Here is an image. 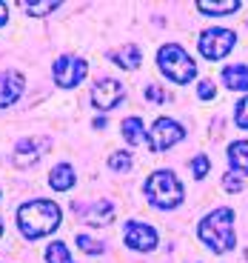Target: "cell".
Here are the masks:
<instances>
[{
	"instance_id": "cell-1",
	"label": "cell",
	"mask_w": 248,
	"mask_h": 263,
	"mask_svg": "<svg viewBox=\"0 0 248 263\" xmlns=\"http://www.w3.org/2000/svg\"><path fill=\"white\" fill-rule=\"evenodd\" d=\"M17 226L26 240L52 235L60 226V206L52 200H29L17 209Z\"/></svg>"
},
{
	"instance_id": "cell-2",
	"label": "cell",
	"mask_w": 248,
	"mask_h": 263,
	"mask_svg": "<svg viewBox=\"0 0 248 263\" xmlns=\"http://www.w3.org/2000/svg\"><path fill=\"white\" fill-rule=\"evenodd\" d=\"M200 240L209 246L214 255H222V252H231L237 246V237H234V212L229 206L222 209H214L202 217L200 229H197Z\"/></svg>"
},
{
	"instance_id": "cell-3",
	"label": "cell",
	"mask_w": 248,
	"mask_h": 263,
	"mask_svg": "<svg viewBox=\"0 0 248 263\" xmlns=\"http://www.w3.org/2000/svg\"><path fill=\"white\" fill-rule=\"evenodd\" d=\"M146 200L157 209H177L183 203V183L177 180L174 172L160 169L146 180Z\"/></svg>"
},
{
	"instance_id": "cell-4",
	"label": "cell",
	"mask_w": 248,
	"mask_h": 263,
	"mask_svg": "<svg viewBox=\"0 0 248 263\" xmlns=\"http://www.w3.org/2000/svg\"><path fill=\"white\" fill-rule=\"evenodd\" d=\"M157 66H160V72L166 74V78L171 80V83H191L197 74V63L189 58V52H185L180 43H166L160 52H157Z\"/></svg>"
},
{
	"instance_id": "cell-5",
	"label": "cell",
	"mask_w": 248,
	"mask_h": 263,
	"mask_svg": "<svg viewBox=\"0 0 248 263\" xmlns=\"http://www.w3.org/2000/svg\"><path fill=\"white\" fill-rule=\"evenodd\" d=\"M86 72H89V66H86L83 58H74V54H63V58L54 60L52 66V78L57 86L63 89H74V86L83 83Z\"/></svg>"
},
{
	"instance_id": "cell-6",
	"label": "cell",
	"mask_w": 248,
	"mask_h": 263,
	"mask_svg": "<svg viewBox=\"0 0 248 263\" xmlns=\"http://www.w3.org/2000/svg\"><path fill=\"white\" fill-rule=\"evenodd\" d=\"M183 138H185V129L177 123V120L160 118L154 126H151V132H149V149L154 152V155H160V152H166V149H171V146H177Z\"/></svg>"
},
{
	"instance_id": "cell-7",
	"label": "cell",
	"mask_w": 248,
	"mask_h": 263,
	"mask_svg": "<svg viewBox=\"0 0 248 263\" xmlns=\"http://www.w3.org/2000/svg\"><path fill=\"white\" fill-rule=\"evenodd\" d=\"M237 34L229 29H205L200 34V54L209 60H222L225 54L234 49Z\"/></svg>"
},
{
	"instance_id": "cell-8",
	"label": "cell",
	"mask_w": 248,
	"mask_h": 263,
	"mask_svg": "<svg viewBox=\"0 0 248 263\" xmlns=\"http://www.w3.org/2000/svg\"><path fill=\"white\" fill-rule=\"evenodd\" d=\"M123 98H126V89H123V83L114 80V78L97 80L94 89H92V103H94L97 112H111V109H114Z\"/></svg>"
},
{
	"instance_id": "cell-9",
	"label": "cell",
	"mask_w": 248,
	"mask_h": 263,
	"mask_svg": "<svg viewBox=\"0 0 248 263\" xmlns=\"http://www.w3.org/2000/svg\"><path fill=\"white\" fill-rule=\"evenodd\" d=\"M52 146V138H26L20 140L17 149H14V158L12 163L17 166V169H29L32 163H37L40 158H43V152Z\"/></svg>"
},
{
	"instance_id": "cell-10",
	"label": "cell",
	"mask_w": 248,
	"mask_h": 263,
	"mask_svg": "<svg viewBox=\"0 0 248 263\" xmlns=\"http://www.w3.org/2000/svg\"><path fill=\"white\" fill-rule=\"evenodd\" d=\"M123 237H126V246L134 252H151L157 246V232L151 226L140 223V220H129L123 229Z\"/></svg>"
},
{
	"instance_id": "cell-11",
	"label": "cell",
	"mask_w": 248,
	"mask_h": 263,
	"mask_svg": "<svg viewBox=\"0 0 248 263\" xmlns=\"http://www.w3.org/2000/svg\"><path fill=\"white\" fill-rule=\"evenodd\" d=\"M72 209H74V215H80L86 223H92V226H103L114 220V206L109 200H92V203H77L74 200Z\"/></svg>"
},
{
	"instance_id": "cell-12",
	"label": "cell",
	"mask_w": 248,
	"mask_h": 263,
	"mask_svg": "<svg viewBox=\"0 0 248 263\" xmlns=\"http://www.w3.org/2000/svg\"><path fill=\"white\" fill-rule=\"evenodd\" d=\"M23 95V74L20 72H3L0 74V109L12 106Z\"/></svg>"
},
{
	"instance_id": "cell-13",
	"label": "cell",
	"mask_w": 248,
	"mask_h": 263,
	"mask_svg": "<svg viewBox=\"0 0 248 263\" xmlns=\"http://www.w3.org/2000/svg\"><path fill=\"white\" fill-rule=\"evenodd\" d=\"M222 83L234 89V92H245L248 89V66L234 63V66H225L222 69Z\"/></svg>"
},
{
	"instance_id": "cell-14",
	"label": "cell",
	"mask_w": 248,
	"mask_h": 263,
	"mask_svg": "<svg viewBox=\"0 0 248 263\" xmlns=\"http://www.w3.org/2000/svg\"><path fill=\"white\" fill-rule=\"evenodd\" d=\"M74 180H77V175H74V169L69 163H60L52 169V175H49V186H52L54 192H66V189H72Z\"/></svg>"
},
{
	"instance_id": "cell-15",
	"label": "cell",
	"mask_w": 248,
	"mask_h": 263,
	"mask_svg": "<svg viewBox=\"0 0 248 263\" xmlns=\"http://www.w3.org/2000/svg\"><path fill=\"white\" fill-rule=\"evenodd\" d=\"M109 58L114 60L117 66H123V69H137L140 60H143V54H140V49L134 46V43H126L123 49H114V52H109Z\"/></svg>"
},
{
	"instance_id": "cell-16",
	"label": "cell",
	"mask_w": 248,
	"mask_h": 263,
	"mask_svg": "<svg viewBox=\"0 0 248 263\" xmlns=\"http://www.w3.org/2000/svg\"><path fill=\"white\" fill-rule=\"evenodd\" d=\"M197 9H200L202 14H209V17H225V14H234L240 12V0H217V3H209V0H200L197 3Z\"/></svg>"
},
{
	"instance_id": "cell-17",
	"label": "cell",
	"mask_w": 248,
	"mask_h": 263,
	"mask_svg": "<svg viewBox=\"0 0 248 263\" xmlns=\"http://www.w3.org/2000/svg\"><path fill=\"white\" fill-rule=\"evenodd\" d=\"M229 163L231 169H237L240 175L248 178V140H237L229 146Z\"/></svg>"
},
{
	"instance_id": "cell-18",
	"label": "cell",
	"mask_w": 248,
	"mask_h": 263,
	"mask_svg": "<svg viewBox=\"0 0 248 263\" xmlns=\"http://www.w3.org/2000/svg\"><path fill=\"white\" fill-rule=\"evenodd\" d=\"M120 129H123V138H126V143H129V146H137V143H143V140H146L143 120H140V118H126Z\"/></svg>"
},
{
	"instance_id": "cell-19",
	"label": "cell",
	"mask_w": 248,
	"mask_h": 263,
	"mask_svg": "<svg viewBox=\"0 0 248 263\" xmlns=\"http://www.w3.org/2000/svg\"><path fill=\"white\" fill-rule=\"evenodd\" d=\"M60 3H52V0H46V3H29V0H20V9L29 14H34V17H43V14H52L57 12Z\"/></svg>"
},
{
	"instance_id": "cell-20",
	"label": "cell",
	"mask_w": 248,
	"mask_h": 263,
	"mask_svg": "<svg viewBox=\"0 0 248 263\" xmlns=\"http://www.w3.org/2000/svg\"><path fill=\"white\" fill-rule=\"evenodd\" d=\"M46 260H49V263H72V257H69L66 243L54 240V243H49V249H46Z\"/></svg>"
},
{
	"instance_id": "cell-21",
	"label": "cell",
	"mask_w": 248,
	"mask_h": 263,
	"mask_svg": "<svg viewBox=\"0 0 248 263\" xmlns=\"http://www.w3.org/2000/svg\"><path fill=\"white\" fill-rule=\"evenodd\" d=\"M109 166L114 172H123V175H126V172L131 169V155H129V152H114V155L109 158Z\"/></svg>"
},
{
	"instance_id": "cell-22",
	"label": "cell",
	"mask_w": 248,
	"mask_h": 263,
	"mask_svg": "<svg viewBox=\"0 0 248 263\" xmlns=\"http://www.w3.org/2000/svg\"><path fill=\"white\" fill-rule=\"evenodd\" d=\"M209 158H205V155H197L194 160H191V172H194V178L197 180H202L205 178V175H209Z\"/></svg>"
},
{
	"instance_id": "cell-23",
	"label": "cell",
	"mask_w": 248,
	"mask_h": 263,
	"mask_svg": "<svg viewBox=\"0 0 248 263\" xmlns=\"http://www.w3.org/2000/svg\"><path fill=\"white\" fill-rule=\"evenodd\" d=\"M77 246H80L83 252H89V255H100V252H103V243L92 240L89 235H77Z\"/></svg>"
},
{
	"instance_id": "cell-24",
	"label": "cell",
	"mask_w": 248,
	"mask_h": 263,
	"mask_svg": "<svg viewBox=\"0 0 248 263\" xmlns=\"http://www.w3.org/2000/svg\"><path fill=\"white\" fill-rule=\"evenodd\" d=\"M234 120H237V126H240V129H248V98H242L240 103H237Z\"/></svg>"
},
{
	"instance_id": "cell-25",
	"label": "cell",
	"mask_w": 248,
	"mask_h": 263,
	"mask_svg": "<svg viewBox=\"0 0 248 263\" xmlns=\"http://www.w3.org/2000/svg\"><path fill=\"white\" fill-rule=\"evenodd\" d=\"M197 95H200V100H211V98H217V86H214V80H200V86H197Z\"/></svg>"
},
{
	"instance_id": "cell-26",
	"label": "cell",
	"mask_w": 248,
	"mask_h": 263,
	"mask_svg": "<svg viewBox=\"0 0 248 263\" xmlns=\"http://www.w3.org/2000/svg\"><path fill=\"white\" fill-rule=\"evenodd\" d=\"M146 100H154V103H163V100H169V92H163L160 86H146Z\"/></svg>"
},
{
	"instance_id": "cell-27",
	"label": "cell",
	"mask_w": 248,
	"mask_h": 263,
	"mask_svg": "<svg viewBox=\"0 0 248 263\" xmlns=\"http://www.w3.org/2000/svg\"><path fill=\"white\" fill-rule=\"evenodd\" d=\"M222 186H225V192H242V178H237V175H222Z\"/></svg>"
},
{
	"instance_id": "cell-28",
	"label": "cell",
	"mask_w": 248,
	"mask_h": 263,
	"mask_svg": "<svg viewBox=\"0 0 248 263\" xmlns=\"http://www.w3.org/2000/svg\"><path fill=\"white\" fill-rule=\"evenodd\" d=\"M6 20H9V6L6 3H0V26H3Z\"/></svg>"
},
{
	"instance_id": "cell-29",
	"label": "cell",
	"mask_w": 248,
	"mask_h": 263,
	"mask_svg": "<svg viewBox=\"0 0 248 263\" xmlns=\"http://www.w3.org/2000/svg\"><path fill=\"white\" fill-rule=\"evenodd\" d=\"M0 235H3V220H0Z\"/></svg>"
}]
</instances>
